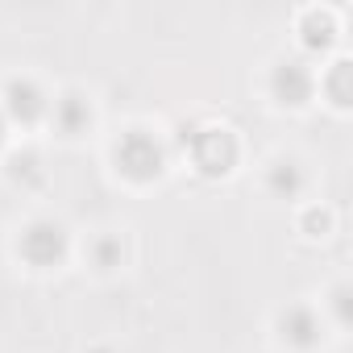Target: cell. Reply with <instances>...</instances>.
Masks as SVG:
<instances>
[{
  "instance_id": "5",
  "label": "cell",
  "mask_w": 353,
  "mask_h": 353,
  "mask_svg": "<svg viewBox=\"0 0 353 353\" xmlns=\"http://www.w3.org/2000/svg\"><path fill=\"white\" fill-rule=\"evenodd\" d=\"M5 112L13 121H38L46 112V92L34 83V79H9L5 83Z\"/></svg>"
},
{
  "instance_id": "13",
  "label": "cell",
  "mask_w": 353,
  "mask_h": 353,
  "mask_svg": "<svg viewBox=\"0 0 353 353\" xmlns=\"http://www.w3.org/2000/svg\"><path fill=\"white\" fill-rule=\"evenodd\" d=\"M0 141H5V117H0Z\"/></svg>"
},
{
  "instance_id": "6",
  "label": "cell",
  "mask_w": 353,
  "mask_h": 353,
  "mask_svg": "<svg viewBox=\"0 0 353 353\" xmlns=\"http://www.w3.org/2000/svg\"><path fill=\"white\" fill-rule=\"evenodd\" d=\"M279 328H283V341H291L295 349H312V345L320 341V320H316V312H312V307H299V303L279 316Z\"/></svg>"
},
{
  "instance_id": "9",
  "label": "cell",
  "mask_w": 353,
  "mask_h": 353,
  "mask_svg": "<svg viewBox=\"0 0 353 353\" xmlns=\"http://www.w3.org/2000/svg\"><path fill=\"white\" fill-rule=\"evenodd\" d=\"M9 174H13L17 183H38V179H42V158L26 150V154H17V158L9 162Z\"/></svg>"
},
{
  "instance_id": "1",
  "label": "cell",
  "mask_w": 353,
  "mask_h": 353,
  "mask_svg": "<svg viewBox=\"0 0 353 353\" xmlns=\"http://www.w3.org/2000/svg\"><path fill=\"white\" fill-rule=\"evenodd\" d=\"M117 166L129 174V179H154V174H162V166H166V150H162V141L154 137V133H145V129H129L121 141H117Z\"/></svg>"
},
{
  "instance_id": "4",
  "label": "cell",
  "mask_w": 353,
  "mask_h": 353,
  "mask_svg": "<svg viewBox=\"0 0 353 353\" xmlns=\"http://www.w3.org/2000/svg\"><path fill=\"white\" fill-rule=\"evenodd\" d=\"M270 88H274V96H279L283 104H303V100L312 96V88H316V75H312L307 63H299V59H283V63L274 67Z\"/></svg>"
},
{
  "instance_id": "10",
  "label": "cell",
  "mask_w": 353,
  "mask_h": 353,
  "mask_svg": "<svg viewBox=\"0 0 353 353\" xmlns=\"http://www.w3.org/2000/svg\"><path fill=\"white\" fill-rule=\"evenodd\" d=\"M303 30H307V34H303L307 46H328V42H332V21L320 17V13H307V17H303Z\"/></svg>"
},
{
  "instance_id": "3",
  "label": "cell",
  "mask_w": 353,
  "mask_h": 353,
  "mask_svg": "<svg viewBox=\"0 0 353 353\" xmlns=\"http://www.w3.org/2000/svg\"><path fill=\"white\" fill-rule=\"evenodd\" d=\"M63 254H67V233H63V225H54V221H34L26 233H21V258L30 262V266H54V262H63Z\"/></svg>"
},
{
  "instance_id": "7",
  "label": "cell",
  "mask_w": 353,
  "mask_h": 353,
  "mask_svg": "<svg viewBox=\"0 0 353 353\" xmlns=\"http://www.w3.org/2000/svg\"><path fill=\"white\" fill-rule=\"evenodd\" d=\"M266 183H270V192H274V196H283V200H295V196L303 192V166L283 158V162H274V166H270Z\"/></svg>"
},
{
  "instance_id": "14",
  "label": "cell",
  "mask_w": 353,
  "mask_h": 353,
  "mask_svg": "<svg viewBox=\"0 0 353 353\" xmlns=\"http://www.w3.org/2000/svg\"><path fill=\"white\" fill-rule=\"evenodd\" d=\"M96 353H108V349H96Z\"/></svg>"
},
{
  "instance_id": "12",
  "label": "cell",
  "mask_w": 353,
  "mask_h": 353,
  "mask_svg": "<svg viewBox=\"0 0 353 353\" xmlns=\"http://www.w3.org/2000/svg\"><path fill=\"white\" fill-rule=\"evenodd\" d=\"M92 254H96V266H100V270H112V266H121V241H117V237H100Z\"/></svg>"
},
{
  "instance_id": "2",
  "label": "cell",
  "mask_w": 353,
  "mask_h": 353,
  "mask_svg": "<svg viewBox=\"0 0 353 353\" xmlns=\"http://www.w3.org/2000/svg\"><path fill=\"white\" fill-rule=\"evenodd\" d=\"M183 145H192V158L204 174H225L237 158V145L225 129H183Z\"/></svg>"
},
{
  "instance_id": "11",
  "label": "cell",
  "mask_w": 353,
  "mask_h": 353,
  "mask_svg": "<svg viewBox=\"0 0 353 353\" xmlns=\"http://www.w3.org/2000/svg\"><path fill=\"white\" fill-rule=\"evenodd\" d=\"M328 96H332V104H349V63H345V59L332 67V79H328Z\"/></svg>"
},
{
  "instance_id": "8",
  "label": "cell",
  "mask_w": 353,
  "mask_h": 353,
  "mask_svg": "<svg viewBox=\"0 0 353 353\" xmlns=\"http://www.w3.org/2000/svg\"><path fill=\"white\" fill-rule=\"evenodd\" d=\"M54 121H59V129L63 133H79V129H88V121H92V108H88V100L83 96H63L59 104H54Z\"/></svg>"
}]
</instances>
